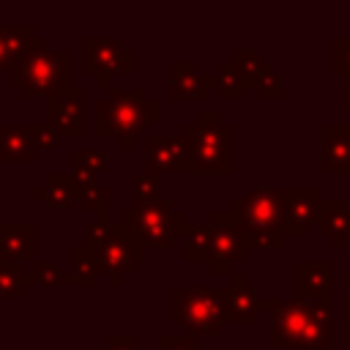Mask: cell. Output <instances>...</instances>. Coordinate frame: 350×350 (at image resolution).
<instances>
[{
  "label": "cell",
  "mask_w": 350,
  "mask_h": 350,
  "mask_svg": "<svg viewBox=\"0 0 350 350\" xmlns=\"http://www.w3.org/2000/svg\"><path fill=\"white\" fill-rule=\"evenodd\" d=\"M345 309H350V273L345 276Z\"/></svg>",
  "instance_id": "836d02e7"
},
{
  "label": "cell",
  "mask_w": 350,
  "mask_h": 350,
  "mask_svg": "<svg viewBox=\"0 0 350 350\" xmlns=\"http://www.w3.org/2000/svg\"><path fill=\"white\" fill-rule=\"evenodd\" d=\"M33 276L22 271L16 262H3L0 260V298H19L25 284H30Z\"/></svg>",
  "instance_id": "4316f807"
},
{
  "label": "cell",
  "mask_w": 350,
  "mask_h": 350,
  "mask_svg": "<svg viewBox=\"0 0 350 350\" xmlns=\"http://www.w3.org/2000/svg\"><path fill=\"white\" fill-rule=\"evenodd\" d=\"M33 282H38V284H44V287H90V284H96V279H85V276H79V273H63L52 260H36L33 262Z\"/></svg>",
  "instance_id": "603a6c76"
},
{
  "label": "cell",
  "mask_w": 350,
  "mask_h": 350,
  "mask_svg": "<svg viewBox=\"0 0 350 350\" xmlns=\"http://www.w3.org/2000/svg\"><path fill=\"white\" fill-rule=\"evenodd\" d=\"M145 170L153 175L191 172L183 137H148L145 139Z\"/></svg>",
  "instance_id": "9a60e30c"
},
{
  "label": "cell",
  "mask_w": 350,
  "mask_h": 350,
  "mask_svg": "<svg viewBox=\"0 0 350 350\" xmlns=\"http://www.w3.org/2000/svg\"><path fill=\"white\" fill-rule=\"evenodd\" d=\"M252 88H257V96L260 98H282L284 96V88H282V77L273 71L271 63L260 60V66L254 68L252 74Z\"/></svg>",
  "instance_id": "d4e9b609"
},
{
  "label": "cell",
  "mask_w": 350,
  "mask_h": 350,
  "mask_svg": "<svg viewBox=\"0 0 350 350\" xmlns=\"http://www.w3.org/2000/svg\"><path fill=\"white\" fill-rule=\"evenodd\" d=\"M183 142L189 150V164L191 172H219L230 175L232 172V139L235 129L221 120L216 109L211 112H197L194 120L183 126Z\"/></svg>",
  "instance_id": "5b68a950"
},
{
  "label": "cell",
  "mask_w": 350,
  "mask_h": 350,
  "mask_svg": "<svg viewBox=\"0 0 350 350\" xmlns=\"http://www.w3.org/2000/svg\"><path fill=\"white\" fill-rule=\"evenodd\" d=\"M156 347L159 350H205V347H200L191 336H186V334H161L159 336V342H156Z\"/></svg>",
  "instance_id": "4dcf8cb0"
},
{
  "label": "cell",
  "mask_w": 350,
  "mask_h": 350,
  "mask_svg": "<svg viewBox=\"0 0 350 350\" xmlns=\"http://www.w3.org/2000/svg\"><path fill=\"white\" fill-rule=\"evenodd\" d=\"M120 224L139 238L145 246H159V249H170L172 241L178 235H186V219L180 211H175V205L170 200H159L150 205H134L131 211H123Z\"/></svg>",
  "instance_id": "52a82bcc"
},
{
  "label": "cell",
  "mask_w": 350,
  "mask_h": 350,
  "mask_svg": "<svg viewBox=\"0 0 350 350\" xmlns=\"http://www.w3.org/2000/svg\"><path fill=\"white\" fill-rule=\"evenodd\" d=\"M44 112H46V126L55 129L60 137H82L85 134V88L71 82L57 93H49Z\"/></svg>",
  "instance_id": "4fadbf2b"
},
{
  "label": "cell",
  "mask_w": 350,
  "mask_h": 350,
  "mask_svg": "<svg viewBox=\"0 0 350 350\" xmlns=\"http://www.w3.org/2000/svg\"><path fill=\"white\" fill-rule=\"evenodd\" d=\"M82 71L90 74L98 82V88H109L112 74L134 71V52L129 46H123L120 38L88 36L82 41Z\"/></svg>",
  "instance_id": "9c48e42d"
},
{
  "label": "cell",
  "mask_w": 350,
  "mask_h": 350,
  "mask_svg": "<svg viewBox=\"0 0 350 350\" xmlns=\"http://www.w3.org/2000/svg\"><path fill=\"white\" fill-rule=\"evenodd\" d=\"M334 71L350 77V36L334 38Z\"/></svg>",
  "instance_id": "f546056e"
},
{
  "label": "cell",
  "mask_w": 350,
  "mask_h": 350,
  "mask_svg": "<svg viewBox=\"0 0 350 350\" xmlns=\"http://www.w3.org/2000/svg\"><path fill=\"white\" fill-rule=\"evenodd\" d=\"M107 170V150L93 148H74L71 150V178L79 183L82 191L98 186V175Z\"/></svg>",
  "instance_id": "7402d4cb"
},
{
  "label": "cell",
  "mask_w": 350,
  "mask_h": 350,
  "mask_svg": "<svg viewBox=\"0 0 350 350\" xmlns=\"http://www.w3.org/2000/svg\"><path fill=\"white\" fill-rule=\"evenodd\" d=\"M36 227L19 221H0V260L3 262H36Z\"/></svg>",
  "instance_id": "d6986e66"
},
{
  "label": "cell",
  "mask_w": 350,
  "mask_h": 350,
  "mask_svg": "<svg viewBox=\"0 0 350 350\" xmlns=\"http://www.w3.org/2000/svg\"><path fill=\"white\" fill-rule=\"evenodd\" d=\"M320 170L350 175V123L320 126Z\"/></svg>",
  "instance_id": "e0dca14e"
},
{
  "label": "cell",
  "mask_w": 350,
  "mask_h": 350,
  "mask_svg": "<svg viewBox=\"0 0 350 350\" xmlns=\"http://www.w3.org/2000/svg\"><path fill=\"white\" fill-rule=\"evenodd\" d=\"M170 320L191 334L219 336L224 325L219 290L208 287H172L170 290Z\"/></svg>",
  "instance_id": "ba28073f"
},
{
  "label": "cell",
  "mask_w": 350,
  "mask_h": 350,
  "mask_svg": "<svg viewBox=\"0 0 350 350\" xmlns=\"http://www.w3.org/2000/svg\"><path fill=\"white\" fill-rule=\"evenodd\" d=\"M159 123V101L148 96L142 85L129 90L109 88V96L96 101V134H115L126 150L134 148V137Z\"/></svg>",
  "instance_id": "3957f363"
},
{
  "label": "cell",
  "mask_w": 350,
  "mask_h": 350,
  "mask_svg": "<svg viewBox=\"0 0 350 350\" xmlns=\"http://www.w3.org/2000/svg\"><path fill=\"white\" fill-rule=\"evenodd\" d=\"M11 66H14V57H11V49H8L5 25H0V68H11Z\"/></svg>",
  "instance_id": "1f68e13d"
},
{
  "label": "cell",
  "mask_w": 350,
  "mask_h": 350,
  "mask_svg": "<svg viewBox=\"0 0 350 350\" xmlns=\"http://www.w3.org/2000/svg\"><path fill=\"white\" fill-rule=\"evenodd\" d=\"M33 194L46 202L49 208H68L77 197H82V189L79 183L71 178V172H49L36 189Z\"/></svg>",
  "instance_id": "44dd1931"
},
{
  "label": "cell",
  "mask_w": 350,
  "mask_h": 350,
  "mask_svg": "<svg viewBox=\"0 0 350 350\" xmlns=\"http://www.w3.org/2000/svg\"><path fill=\"white\" fill-rule=\"evenodd\" d=\"M216 88H219L221 98H243L246 88H249V79L232 60H224L216 71Z\"/></svg>",
  "instance_id": "cb8c5ba5"
},
{
  "label": "cell",
  "mask_w": 350,
  "mask_h": 350,
  "mask_svg": "<svg viewBox=\"0 0 350 350\" xmlns=\"http://www.w3.org/2000/svg\"><path fill=\"white\" fill-rule=\"evenodd\" d=\"M317 224H320V232L325 238H331L334 249H345L347 246V238H350V208H347V202L342 197L339 200H323L320 213H317Z\"/></svg>",
  "instance_id": "ffe728a7"
},
{
  "label": "cell",
  "mask_w": 350,
  "mask_h": 350,
  "mask_svg": "<svg viewBox=\"0 0 350 350\" xmlns=\"http://www.w3.org/2000/svg\"><path fill=\"white\" fill-rule=\"evenodd\" d=\"M71 66H74V55L68 49H57V52L44 49L27 60L14 63L8 68V82L19 88L22 98L49 96L71 85Z\"/></svg>",
  "instance_id": "8992f818"
},
{
  "label": "cell",
  "mask_w": 350,
  "mask_h": 350,
  "mask_svg": "<svg viewBox=\"0 0 350 350\" xmlns=\"http://www.w3.org/2000/svg\"><path fill=\"white\" fill-rule=\"evenodd\" d=\"M345 107L350 109V77H345Z\"/></svg>",
  "instance_id": "e575fe53"
},
{
  "label": "cell",
  "mask_w": 350,
  "mask_h": 350,
  "mask_svg": "<svg viewBox=\"0 0 350 350\" xmlns=\"http://www.w3.org/2000/svg\"><path fill=\"white\" fill-rule=\"evenodd\" d=\"M216 88V74H202L194 63H172L170 66V96L178 101L205 98Z\"/></svg>",
  "instance_id": "ac0fdd59"
},
{
  "label": "cell",
  "mask_w": 350,
  "mask_h": 350,
  "mask_svg": "<svg viewBox=\"0 0 350 350\" xmlns=\"http://www.w3.org/2000/svg\"><path fill=\"white\" fill-rule=\"evenodd\" d=\"M74 273L85 279L107 276L112 287L120 284L126 273L134 271L139 260H145V243L134 238L120 221H93L82 238V246L71 252Z\"/></svg>",
  "instance_id": "6da1fadb"
},
{
  "label": "cell",
  "mask_w": 350,
  "mask_h": 350,
  "mask_svg": "<svg viewBox=\"0 0 350 350\" xmlns=\"http://www.w3.org/2000/svg\"><path fill=\"white\" fill-rule=\"evenodd\" d=\"M131 191H134V205H150V202H159L161 194H159V175L153 172H139L131 183Z\"/></svg>",
  "instance_id": "83f0119b"
},
{
  "label": "cell",
  "mask_w": 350,
  "mask_h": 350,
  "mask_svg": "<svg viewBox=\"0 0 350 350\" xmlns=\"http://www.w3.org/2000/svg\"><path fill=\"white\" fill-rule=\"evenodd\" d=\"M101 350H142V347H137V345H134V339L126 334V336H112V339H109V345H107V347H101Z\"/></svg>",
  "instance_id": "d6a6232c"
},
{
  "label": "cell",
  "mask_w": 350,
  "mask_h": 350,
  "mask_svg": "<svg viewBox=\"0 0 350 350\" xmlns=\"http://www.w3.org/2000/svg\"><path fill=\"white\" fill-rule=\"evenodd\" d=\"M282 216H284V238H306L309 227L317 221L323 191L317 186H284L279 189Z\"/></svg>",
  "instance_id": "7c38bea8"
},
{
  "label": "cell",
  "mask_w": 350,
  "mask_h": 350,
  "mask_svg": "<svg viewBox=\"0 0 350 350\" xmlns=\"http://www.w3.org/2000/svg\"><path fill=\"white\" fill-rule=\"evenodd\" d=\"M331 262L328 260H301L295 262V298L331 304Z\"/></svg>",
  "instance_id": "2e32d148"
},
{
  "label": "cell",
  "mask_w": 350,
  "mask_h": 350,
  "mask_svg": "<svg viewBox=\"0 0 350 350\" xmlns=\"http://www.w3.org/2000/svg\"><path fill=\"white\" fill-rule=\"evenodd\" d=\"M82 205L96 216V221H109V189L107 186H93L82 191Z\"/></svg>",
  "instance_id": "f1b7e54d"
},
{
  "label": "cell",
  "mask_w": 350,
  "mask_h": 350,
  "mask_svg": "<svg viewBox=\"0 0 350 350\" xmlns=\"http://www.w3.org/2000/svg\"><path fill=\"white\" fill-rule=\"evenodd\" d=\"M271 309V347L290 350H328L334 342L331 304L314 301H268Z\"/></svg>",
  "instance_id": "7a4b0ae2"
},
{
  "label": "cell",
  "mask_w": 350,
  "mask_h": 350,
  "mask_svg": "<svg viewBox=\"0 0 350 350\" xmlns=\"http://www.w3.org/2000/svg\"><path fill=\"white\" fill-rule=\"evenodd\" d=\"M60 134L38 123H0V161H33L41 148H57Z\"/></svg>",
  "instance_id": "8fae6325"
},
{
  "label": "cell",
  "mask_w": 350,
  "mask_h": 350,
  "mask_svg": "<svg viewBox=\"0 0 350 350\" xmlns=\"http://www.w3.org/2000/svg\"><path fill=\"white\" fill-rule=\"evenodd\" d=\"M183 238H186L183 260L205 262L208 260V246H211V230H208V224H189Z\"/></svg>",
  "instance_id": "484cf974"
},
{
  "label": "cell",
  "mask_w": 350,
  "mask_h": 350,
  "mask_svg": "<svg viewBox=\"0 0 350 350\" xmlns=\"http://www.w3.org/2000/svg\"><path fill=\"white\" fill-rule=\"evenodd\" d=\"M208 230H211V246H208V271L213 276L230 273L246 254L243 241L235 230L232 211H211L208 213Z\"/></svg>",
  "instance_id": "30bf717a"
},
{
  "label": "cell",
  "mask_w": 350,
  "mask_h": 350,
  "mask_svg": "<svg viewBox=\"0 0 350 350\" xmlns=\"http://www.w3.org/2000/svg\"><path fill=\"white\" fill-rule=\"evenodd\" d=\"M235 230L243 249H282L284 246V216L279 189L254 186L232 202Z\"/></svg>",
  "instance_id": "277c9868"
},
{
  "label": "cell",
  "mask_w": 350,
  "mask_h": 350,
  "mask_svg": "<svg viewBox=\"0 0 350 350\" xmlns=\"http://www.w3.org/2000/svg\"><path fill=\"white\" fill-rule=\"evenodd\" d=\"M219 304L224 323H254L260 309H268V301L260 295L257 287L246 282L243 273H235L232 284L219 290Z\"/></svg>",
  "instance_id": "5bb4252c"
}]
</instances>
